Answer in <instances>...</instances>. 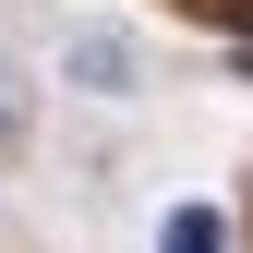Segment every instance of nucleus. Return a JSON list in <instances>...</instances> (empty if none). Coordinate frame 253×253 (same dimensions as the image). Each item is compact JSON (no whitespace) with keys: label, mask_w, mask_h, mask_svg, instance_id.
Segmentation results:
<instances>
[{"label":"nucleus","mask_w":253,"mask_h":253,"mask_svg":"<svg viewBox=\"0 0 253 253\" xmlns=\"http://www.w3.org/2000/svg\"><path fill=\"white\" fill-rule=\"evenodd\" d=\"M73 73L97 84V97H121V84H133V48L121 37H73Z\"/></svg>","instance_id":"f257e3e1"},{"label":"nucleus","mask_w":253,"mask_h":253,"mask_svg":"<svg viewBox=\"0 0 253 253\" xmlns=\"http://www.w3.org/2000/svg\"><path fill=\"white\" fill-rule=\"evenodd\" d=\"M169 253H217V217H205V205H181V217H169Z\"/></svg>","instance_id":"f03ea898"},{"label":"nucleus","mask_w":253,"mask_h":253,"mask_svg":"<svg viewBox=\"0 0 253 253\" xmlns=\"http://www.w3.org/2000/svg\"><path fill=\"white\" fill-rule=\"evenodd\" d=\"M229 12H241V24H253V0H229Z\"/></svg>","instance_id":"7ed1b4c3"}]
</instances>
